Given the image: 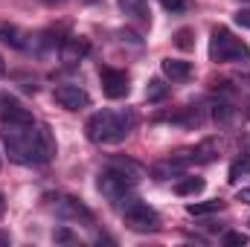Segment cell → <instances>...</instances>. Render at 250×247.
<instances>
[{
    "label": "cell",
    "mask_w": 250,
    "mask_h": 247,
    "mask_svg": "<svg viewBox=\"0 0 250 247\" xmlns=\"http://www.w3.org/2000/svg\"><path fill=\"white\" fill-rule=\"evenodd\" d=\"M204 178H181L178 184H175V195H181V198H187V195H198V192H204Z\"/></svg>",
    "instance_id": "19"
},
{
    "label": "cell",
    "mask_w": 250,
    "mask_h": 247,
    "mask_svg": "<svg viewBox=\"0 0 250 247\" xmlns=\"http://www.w3.org/2000/svg\"><path fill=\"white\" fill-rule=\"evenodd\" d=\"M236 21H239L242 26H250V12H239V15H236Z\"/></svg>",
    "instance_id": "26"
},
{
    "label": "cell",
    "mask_w": 250,
    "mask_h": 247,
    "mask_svg": "<svg viewBox=\"0 0 250 247\" xmlns=\"http://www.w3.org/2000/svg\"><path fill=\"white\" fill-rule=\"evenodd\" d=\"M166 96H169V84L160 82V79H151L148 87H146V99H148V102H160V99H166Z\"/></svg>",
    "instance_id": "21"
},
{
    "label": "cell",
    "mask_w": 250,
    "mask_h": 247,
    "mask_svg": "<svg viewBox=\"0 0 250 247\" xmlns=\"http://www.w3.org/2000/svg\"><path fill=\"white\" fill-rule=\"evenodd\" d=\"M236 117H239V111H236L230 102H218V105L212 108V120H215L218 125H233Z\"/></svg>",
    "instance_id": "20"
},
{
    "label": "cell",
    "mask_w": 250,
    "mask_h": 247,
    "mask_svg": "<svg viewBox=\"0 0 250 247\" xmlns=\"http://www.w3.org/2000/svg\"><path fill=\"white\" fill-rule=\"evenodd\" d=\"M189 160H163V163H157L154 169H151V175L157 178V181H166V178H181L184 175V169H187Z\"/></svg>",
    "instance_id": "15"
},
{
    "label": "cell",
    "mask_w": 250,
    "mask_h": 247,
    "mask_svg": "<svg viewBox=\"0 0 250 247\" xmlns=\"http://www.w3.org/2000/svg\"><path fill=\"white\" fill-rule=\"evenodd\" d=\"M160 70H163V76L172 79V82H187L189 76H192V64L181 62V59H163V62H160Z\"/></svg>",
    "instance_id": "13"
},
{
    "label": "cell",
    "mask_w": 250,
    "mask_h": 247,
    "mask_svg": "<svg viewBox=\"0 0 250 247\" xmlns=\"http://www.w3.org/2000/svg\"><path fill=\"white\" fill-rule=\"evenodd\" d=\"M53 239H56L59 245H79V236H76V233H70L67 227H59V230L53 233Z\"/></svg>",
    "instance_id": "24"
},
{
    "label": "cell",
    "mask_w": 250,
    "mask_h": 247,
    "mask_svg": "<svg viewBox=\"0 0 250 247\" xmlns=\"http://www.w3.org/2000/svg\"><path fill=\"white\" fill-rule=\"evenodd\" d=\"M99 82H102V93L108 99H125L131 93V79L125 70H117V67H99Z\"/></svg>",
    "instance_id": "7"
},
{
    "label": "cell",
    "mask_w": 250,
    "mask_h": 247,
    "mask_svg": "<svg viewBox=\"0 0 250 247\" xmlns=\"http://www.w3.org/2000/svg\"><path fill=\"white\" fill-rule=\"evenodd\" d=\"M0 212H3V192H0Z\"/></svg>",
    "instance_id": "30"
},
{
    "label": "cell",
    "mask_w": 250,
    "mask_h": 247,
    "mask_svg": "<svg viewBox=\"0 0 250 247\" xmlns=\"http://www.w3.org/2000/svg\"><path fill=\"white\" fill-rule=\"evenodd\" d=\"M242 3H250V0H242Z\"/></svg>",
    "instance_id": "31"
},
{
    "label": "cell",
    "mask_w": 250,
    "mask_h": 247,
    "mask_svg": "<svg viewBox=\"0 0 250 247\" xmlns=\"http://www.w3.org/2000/svg\"><path fill=\"white\" fill-rule=\"evenodd\" d=\"M59 47H62V62L64 64L82 62V59L87 56V50H90V44H87L84 38H64Z\"/></svg>",
    "instance_id": "12"
},
{
    "label": "cell",
    "mask_w": 250,
    "mask_h": 247,
    "mask_svg": "<svg viewBox=\"0 0 250 247\" xmlns=\"http://www.w3.org/2000/svg\"><path fill=\"white\" fill-rule=\"evenodd\" d=\"M224 209V201L212 198V201H198V204H187L189 215H212V212H221Z\"/></svg>",
    "instance_id": "18"
},
{
    "label": "cell",
    "mask_w": 250,
    "mask_h": 247,
    "mask_svg": "<svg viewBox=\"0 0 250 247\" xmlns=\"http://www.w3.org/2000/svg\"><path fill=\"white\" fill-rule=\"evenodd\" d=\"M209 62L215 64H250V47L236 38L227 26H215L209 35Z\"/></svg>",
    "instance_id": "3"
},
{
    "label": "cell",
    "mask_w": 250,
    "mask_h": 247,
    "mask_svg": "<svg viewBox=\"0 0 250 247\" xmlns=\"http://www.w3.org/2000/svg\"><path fill=\"white\" fill-rule=\"evenodd\" d=\"M239 201H245V204H250V189H242V192H239Z\"/></svg>",
    "instance_id": "27"
},
{
    "label": "cell",
    "mask_w": 250,
    "mask_h": 247,
    "mask_svg": "<svg viewBox=\"0 0 250 247\" xmlns=\"http://www.w3.org/2000/svg\"><path fill=\"white\" fill-rule=\"evenodd\" d=\"M215 157H218V140H215V137L201 140V143L195 145V151L189 154V160H192V163H212Z\"/></svg>",
    "instance_id": "14"
},
{
    "label": "cell",
    "mask_w": 250,
    "mask_h": 247,
    "mask_svg": "<svg viewBox=\"0 0 250 247\" xmlns=\"http://www.w3.org/2000/svg\"><path fill=\"white\" fill-rule=\"evenodd\" d=\"M221 245H227V247H245L248 245V236L245 233H224V239H221Z\"/></svg>",
    "instance_id": "25"
},
{
    "label": "cell",
    "mask_w": 250,
    "mask_h": 247,
    "mask_svg": "<svg viewBox=\"0 0 250 247\" xmlns=\"http://www.w3.org/2000/svg\"><path fill=\"white\" fill-rule=\"evenodd\" d=\"M250 175V154H242V157H236L233 163H230V172H227V181L236 186L242 178H248Z\"/></svg>",
    "instance_id": "16"
},
{
    "label": "cell",
    "mask_w": 250,
    "mask_h": 247,
    "mask_svg": "<svg viewBox=\"0 0 250 247\" xmlns=\"http://www.w3.org/2000/svg\"><path fill=\"white\" fill-rule=\"evenodd\" d=\"M117 204H120L125 227H128L131 233H157V230H160V215H157L148 204H143L140 198L125 195Z\"/></svg>",
    "instance_id": "4"
},
{
    "label": "cell",
    "mask_w": 250,
    "mask_h": 247,
    "mask_svg": "<svg viewBox=\"0 0 250 247\" xmlns=\"http://www.w3.org/2000/svg\"><path fill=\"white\" fill-rule=\"evenodd\" d=\"M0 245H9V236L6 233H0Z\"/></svg>",
    "instance_id": "28"
},
{
    "label": "cell",
    "mask_w": 250,
    "mask_h": 247,
    "mask_svg": "<svg viewBox=\"0 0 250 247\" xmlns=\"http://www.w3.org/2000/svg\"><path fill=\"white\" fill-rule=\"evenodd\" d=\"M137 186V175H131V172H125L120 166H108V169H102L99 172V178H96V189L108 198V201H120L125 195H131V189Z\"/></svg>",
    "instance_id": "5"
},
{
    "label": "cell",
    "mask_w": 250,
    "mask_h": 247,
    "mask_svg": "<svg viewBox=\"0 0 250 247\" xmlns=\"http://www.w3.org/2000/svg\"><path fill=\"white\" fill-rule=\"evenodd\" d=\"M3 143L9 160L21 166H44L56 157V137L53 128L44 123L3 125Z\"/></svg>",
    "instance_id": "1"
},
{
    "label": "cell",
    "mask_w": 250,
    "mask_h": 247,
    "mask_svg": "<svg viewBox=\"0 0 250 247\" xmlns=\"http://www.w3.org/2000/svg\"><path fill=\"white\" fill-rule=\"evenodd\" d=\"M160 3H163V9H166V12H172V15L189 12V6H192L189 0H160Z\"/></svg>",
    "instance_id": "23"
},
{
    "label": "cell",
    "mask_w": 250,
    "mask_h": 247,
    "mask_svg": "<svg viewBox=\"0 0 250 247\" xmlns=\"http://www.w3.org/2000/svg\"><path fill=\"white\" fill-rule=\"evenodd\" d=\"M3 73H6V62H3V59H0V76H3Z\"/></svg>",
    "instance_id": "29"
},
{
    "label": "cell",
    "mask_w": 250,
    "mask_h": 247,
    "mask_svg": "<svg viewBox=\"0 0 250 247\" xmlns=\"http://www.w3.org/2000/svg\"><path fill=\"white\" fill-rule=\"evenodd\" d=\"M53 99L64 111H84L90 105V93L84 87H79V84H59L53 90Z\"/></svg>",
    "instance_id": "8"
},
{
    "label": "cell",
    "mask_w": 250,
    "mask_h": 247,
    "mask_svg": "<svg viewBox=\"0 0 250 247\" xmlns=\"http://www.w3.org/2000/svg\"><path fill=\"white\" fill-rule=\"evenodd\" d=\"M175 47H181V50H192V47H195V32H192L189 26H184V29L175 32Z\"/></svg>",
    "instance_id": "22"
},
{
    "label": "cell",
    "mask_w": 250,
    "mask_h": 247,
    "mask_svg": "<svg viewBox=\"0 0 250 247\" xmlns=\"http://www.w3.org/2000/svg\"><path fill=\"white\" fill-rule=\"evenodd\" d=\"M134 111H96L84 125V134L96 145H117L134 131Z\"/></svg>",
    "instance_id": "2"
},
{
    "label": "cell",
    "mask_w": 250,
    "mask_h": 247,
    "mask_svg": "<svg viewBox=\"0 0 250 247\" xmlns=\"http://www.w3.org/2000/svg\"><path fill=\"white\" fill-rule=\"evenodd\" d=\"M0 123L3 125H26L35 123V117L12 96H0Z\"/></svg>",
    "instance_id": "10"
},
{
    "label": "cell",
    "mask_w": 250,
    "mask_h": 247,
    "mask_svg": "<svg viewBox=\"0 0 250 247\" xmlns=\"http://www.w3.org/2000/svg\"><path fill=\"white\" fill-rule=\"evenodd\" d=\"M0 44H6L9 50L29 53L35 47V38L29 32H23L21 26H15V23H0Z\"/></svg>",
    "instance_id": "9"
},
{
    "label": "cell",
    "mask_w": 250,
    "mask_h": 247,
    "mask_svg": "<svg viewBox=\"0 0 250 247\" xmlns=\"http://www.w3.org/2000/svg\"><path fill=\"white\" fill-rule=\"evenodd\" d=\"M53 212L62 218V221H79L84 227H93V212L84 201L73 198V195H59L53 198Z\"/></svg>",
    "instance_id": "6"
},
{
    "label": "cell",
    "mask_w": 250,
    "mask_h": 247,
    "mask_svg": "<svg viewBox=\"0 0 250 247\" xmlns=\"http://www.w3.org/2000/svg\"><path fill=\"white\" fill-rule=\"evenodd\" d=\"M160 120H166V123H175V125H184V128H195V125L201 123V117H198V108H184L181 114H169V117H160Z\"/></svg>",
    "instance_id": "17"
},
{
    "label": "cell",
    "mask_w": 250,
    "mask_h": 247,
    "mask_svg": "<svg viewBox=\"0 0 250 247\" xmlns=\"http://www.w3.org/2000/svg\"><path fill=\"white\" fill-rule=\"evenodd\" d=\"M120 12L131 23H140V26H148L151 23V9H148V0H117Z\"/></svg>",
    "instance_id": "11"
}]
</instances>
